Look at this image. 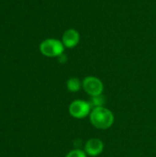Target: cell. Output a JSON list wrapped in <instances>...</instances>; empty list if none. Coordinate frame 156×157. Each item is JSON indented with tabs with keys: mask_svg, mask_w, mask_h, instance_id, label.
<instances>
[{
	"mask_svg": "<svg viewBox=\"0 0 156 157\" xmlns=\"http://www.w3.org/2000/svg\"><path fill=\"white\" fill-rule=\"evenodd\" d=\"M90 121L96 128L107 130L112 126L114 115L109 109L104 107L95 108L90 113Z\"/></svg>",
	"mask_w": 156,
	"mask_h": 157,
	"instance_id": "cell-1",
	"label": "cell"
},
{
	"mask_svg": "<svg viewBox=\"0 0 156 157\" xmlns=\"http://www.w3.org/2000/svg\"><path fill=\"white\" fill-rule=\"evenodd\" d=\"M40 51L47 57H59L63 53V44L58 40L48 39L40 43Z\"/></svg>",
	"mask_w": 156,
	"mask_h": 157,
	"instance_id": "cell-2",
	"label": "cell"
},
{
	"mask_svg": "<svg viewBox=\"0 0 156 157\" xmlns=\"http://www.w3.org/2000/svg\"><path fill=\"white\" fill-rule=\"evenodd\" d=\"M91 105L89 102L83 100H74L69 106L70 114L76 119H83L91 113Z\"/></svg>",
	"mask_w": 156,
	"mask_h": 157,
	"instance_id": "cell-3",
	"label": "cell"
},
{
	"mask_svg": "<svg viewBox=\"0 0 156 157\" xmlns=\"http://www.w3.org/2000/svg\"><path fill=\"white\" fill-rule=\"evenodd\" d=\"M83 88L84 90L90 96L96 97L98 95H102L103 92V84L102 82L95 77V76H87L83 81Z\"/></svg>",
	"mask_w": 156,
	"mask_h": 157,
	"instance_id": "cell-4",
	"label": "cell"
},
{
	"mask_svg": "<svg viewBox=\"0 0 156 157\" xmlns=\"http://www.w3.org/2000/svg\"><path fill=\"white\" fill-rule=\"evenodd\" d=\"M85 150H86V153L89 155L90 156H97V155H99L103 152L104 144L101 140L93 138V139H90L86 144Z\"/></svg>",
	"mask_w": 156,
	"mask_h": 157,
	"instance_id": "cell-5",
	"label": "cell"
},
{
	"mask_svg": "<svg viewBox=\"0 0 156 157\" xmlns=\"http://www.w3.org/2000/svg\"><path fill=\"white\" fill-rule=\"evenodd\" d=\"M80 36L79 33L73 29L66 30L63 36V44L67 48H73L76 46L79 42Z\"/></svg>",
	"mask_w": 156,
	"mask_h": 157,
	"instance_id": "cell-6",
	"label": "cell"
},
{
	"mask_svg": "<svg viewBox=\"0 0 156 157\" xmlns=\"http://www.w3.org/2000/svg\"><path fill=\"white\" fill-rule=\"evenodd\" d=\"M67 88L71 92H77L81 88V82L78 78L72 77L67 81Z\"/></svg>",
	"mask_w": 156,
	"mask_h": 157,
	"instance_id": "cell-7",
	"label": "cell"
},
{
	"mask_svg": "<svg viewBox=\"0 0 156 157\" xmlns=\"http://www.w3.org/2000/svg\"><path fill=\"white\" fill-rule=\"evenodd\" d=\"M89 103H90L91 107H94V109L103 107V105L105 104V97L102 96V95L92 97V99H91V101Z\"/></svg>",
	"mask_w": 156,
	"mask_h": 157,
	"instance_id": "cell-8",
	"label": "cell"
},
{
	"mask_svg": "<svg viewBox=\"0 0 156 157\" xmlns=\"http://www.w3.org/2000/svg\"><path fill=\"white\" fill-rule=\"evenodd\" d=\"M65 157H86V155L83 151L76 149V150L71 151Z\"/></svg>",
	"mask_w": 156,
	"mask_h": 157,
	"instance_id": "cell-9",
	"label": "cell"
},
{
	"mask_svg": "<svg viewBox=\"0 0 156 157\" xmlns=\"http://www.w3.org/2000/svg\"><path fill=\"white\" fill-rule=\"evenodd\" d=\"M66 60H67V59H66V56L63 55V53L62 55L59 56V62H60V63H65Z\"/></svg>",
	"mask_w": 156,
	"mask_h": 157,
	"instance_id": "cell-10",
	"label": "cell"
}]
</instances>
